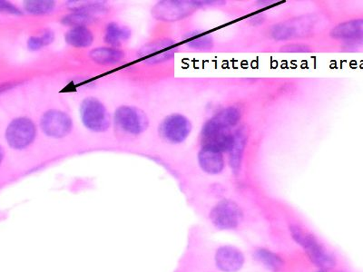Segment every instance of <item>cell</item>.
<instances>
[{
    "label": "cell",
    "mask_w": 363,
    "mask_h": 272,
    "mask_svg": "<svg viewBox=\"0 0 363 272\" xmlns=\"http://www.w3.org/2000/svg\"><path fill=\"white\" fill-rule=\"evenodd\" d=\"M290 232L294 242L303 249L316 267L325 271L336 267V258L314 234L299 225H292Z\"/></svg>",
    "instance_id": "obj_1"
},
{
    "label": "cell",
    "mask_w": 363,
    "mask_h": 272,
    "mask_svg": "<svg viewBox=\"0 0 363 272\" xmlns=\"http://www.w3.org/2000/svg\"><path fill=\"white\" fill-rule=\"evenodd\" d=\"M242 117L241 110L236 106H228L217 113L204 124L202 130L204 144L219 136L232 132Z\"/></svg>",
    "instance_id": "obj_2"
},
{
    "label": "cell",
    "mask_w": 363,
    "mask_h": 272,
    "mask_svg": "<svg viewBox=\"0 0 363 272\" xmlns=\"http://www.w3.org/2000/svg\"><path fill=\"white\" fill-rule=\"evenodd\" d=\"M209 219L218 231H234L243 222V212L234 201L222 200L212 207Z\"/></svg>",
    "instance_id": "obj_3"
},
{
    "label": "cell",
    "mask_w": 363,
    "mask_h": 272,
    "mask_svg": "<svg viewBox=\"0 0 363 272\" xmlns=\"http://www.w3.org/2000/svg\"><path fill=\"white\" fill-rule=\"evenodd\" d=\"M80 115L84 126L93 132H106L111 124L106 106L95 98H89L82 102Z\"/></svg>",
    "instance_id": "obj_4"
},
{
    "label": "cell",
    "mask_w": 363,
    "mask_h": 272,
    "mask_svg": "<svg viewBox=\"0 0 363 272\" xmlns=\"http://www.w3.org/2000/svg\"><path fill=\"white\" fill-rule=\"evenodd\" d=\"M116 126L126 134L139 135L148 127V118L144 112L135 106L119 107L115 113Z\"/></svg>",
    "instance_id": "obj_5"
},
{
    "label": "cell",
    "mask_w": 363,
    "mask_h": 272,
    "mask_svg": "<svg viewBox=\"0 0 363 272\" xmlns=\"http://www.w3.org/2000/svg\"><path fill=\"white\" fill-rule=\"evenodd\" d=\"M36 126L30 119L16 118L8 126L6 138L10 147L22 150L32 144L36 137Z\"/></svg>",
    "instance_id": "obj_6"
},
{
    "label": "cell",
    "mask_w": 363,
    "mask_h": 272,
    "mask_svg": "<svg viewBox=\"0 0 363 272\" xmlns=\"http://www.w3.org/2000/svg\"><path fill=\"white\" fill-rule=\"evenodd\" d=\"M191 131V122L179 113L167 116L159 126V134L170 144L183 143Z\"/></svg>",
    "instance_id": "obj_7"
},
{
    "label": "cell",
    "mask_w": 363,
    "mask_h": 272,
    "mask_svg": "<svg viewBox=\"0 0 363 272\" xmlns=\"http://www.w3.org/2000/svg\"><path fill=\"white\" fill-rule=\"evenodd\" d=\"M41 126L45 135L53 138H63L72 130V120L67 113L50 110L41 117Z\"/></svg>",
    "instance_id": "obj_8"
},
{
    "label": "cell",
    "mask_w": 363,
    "mask_h": 272,
    "mask_svg": "<svg viewBox=\"0 0 363 272\" xmlns=\"http://www.w3.org/2000/svg\"><path fill=\"white\" fill-rule=\"evenodd\" d=\"M215 267L222 272H238L245 264V256L234 245H222L217 249L214 256Z\"/></svg>",
    "instance_id": "obj_9"
},
{
    "label": "cell",
    "mask_w": 363,
    "mask_h": 272,
    "mask_svg": "<svg viewBox=\"0 0 363 272\" xmlns=\"http://www.w3.org/2000/svg\"><path fill=\"white\" fill-rule=\"evenodd\" d=\"M199 1H166L162 2L157 7L158 18L166 21H177L189 16L197 8L202 5Z\"/></svg>",
    "instance_id": "obj_10"
},
{
    "label": "cell",
    "mask_w": 363,
    "mask_h": 272,
    "mask_svg": "<svg viewBox=\"0 0 363 272\" xmlns=\"http://www.w3.org/2000/svg\"><path fill=\"white\" fill-rule=\"evenodd\" d=\"M198 161L201 169L206 174L215 175L219 174L226 167L223 152L217 147L204 144L198 154Z\"/></svg>",
    "instance_id": "obj_11"
},
{
    "label": "cell",
    "mask_w": 363,
    "mask_h": 272,
    "mask_svg": "<svg viewBox=\"0 0 363 272\" xmlns=\"http://www.w3.org/2000/svg\"><path fill=\"white\" fill-rule=\"evenodd\" d=\"M311 25H313L308 19H294V21L283 23L274 27L272 36L280 41L305 36L310 32Z\"/></svg>",
    "instance_id": "obj_12"
},
{
    "label": "cell",
    "mask_w": 363,
    "mask_h": 272,
    "mask_svg": "<svg viewBox=\"0 0 363 272\" xmlns=\"http://www.w3.org/2000/svg\"><path fill=\"white\" fill-rule=\"evenodd\" d=\"M246 143H248V138L243 130L239 129L235 131L234 144L228 152L230 166L234 174H239L241 171Z\"/></svg>",
    "instance_id": "obj_13"
},
{
    "label": "cell",
    "mask_w": 363,
    "mask_h": 272,
    "mask_svg": "<svg viewBox=\"0 0 363 272\" xmlns=\"http://www.w3.org/2000/svg\"><path fill=\"white\" fill-rule=\"evenodd\" d=\"M362 19L342 23L331 30V36L342 41H361L362 38Z\"/></svg>",
    "instance_id": "obj_14"
},
{
    "label": "cell",
    "mask_w": 363,
    "mask_h": 272,
    "mask_svg": "<svg viewBox=\"0 0 363 272\" xmlns=\"http://www.w3.org/2000/svg\"><path fill=\"white\" fill-rule=\"evenodd\" d=\"M254 259L272 272H280L285 268V262L276 252L266 248H258L254 252Z\"/></svg>",
    "instance_id": "obj_15"
},
{
    "label": "cell",
    "mask_w": 363,
    "mask_h": 272,
    "mask_svg": "<svg viewBox=\"0 0 363 272\" xmlns=\"http://www.w3.org/2000/svg\"><path fill=\"white\" fill-rule=\"evenodd\" d=\"M91 59L100 65L118 64L124 58L123 51L113 47H98L89 53Z\"/></svg>",
    "instance_id": "obj_16"
},
{
    "label": "cell",
    "mask_w": 363,
    "mask_h": 272,
    "mask_svg": "<svg viewBox=\"0 0 363 272\" xmlns=\"http://www.w3.org/2000/svg\"><path fill=\"white\" fill-rule=\"evenodd\" d=\"M66 41L74 47H89L93 44L94 36L87 27H74L67 31Z\"/></svg>",
    "instance_id": "obj_17"
},
{
    "label": "cell",
    "mask_w": 363,
    "mask_h": 272,
    "mask_svg": "<svg viewBox=\"0 0 363 272\" xmlns=\"http://www.w3.org/2000/svg\"><path fill=\"white\" fill-rule=\"evenodd\" d=\"M130 38V30L127 27H121L116 23H110L106 28L104 33V41L106 43L118 47L123 42L126 41Z\"/></svg>",
    "instance_id": "obj_18"
},
{
    "label": "cell",
    "mask_w": 363,
    "mask_h": 272,
    "mask_svg": "<svg viewBox=\"0 0 363 272\" xmlns=\"http://www.w3.org/2000/svg\"><path fill=\"white\" fill-rule=\"evenodd\" d=\"M25 10L34 15L51 13L56 7L54 1H27L25 2Z\"/></svg>",
    "instance_id": "obj_19"
},
{
    "label": "cell",
    "mask_w": 363,
    "mask_h": 272,
    "mask_svg": "<svg viewBox=\"0 0 363 272\" xmlns=\"http://www.w3.org/2000/svg\"><path fill=\"white\" fill-rule=\"evenodd\" d=\"M55 39V35L51 30H45L41 35L32 36L28 39V47L30 50L36 51L50 45Z\"/></svg>",
    "instance_id": "obj_20"
},
{
    "label": "cell",
    "mask_w": 363,
    "mask_h": 272,
    "mask_svg": "<svg viewBox=\"0 0 363 272\" xmlns=\"http://www.w3.org/2000/svg\"><path fill=\"white\" fill-rule=\"evenodd\" d=\"M93 16L90 14L85 12L71 13L69 15L65 16L62 23L67 25H75V27H85V25L89 24L93 21Z\"/></svg>",
    "instance_id": "obj_21"
},
{
    "label": "cell",
    "mask_w": 363,
    "mask_h": 272,
    "mask_svg": "<svg viewBox=\"0 0 363 272\" xmlns=\"http://www.w3.org/2000/svg\"><path fill=\"white\" fill-rule=\"evenodd\" d=\"M188 45L197 49H204V48H210L212 47V39L210 36H197L190 39Z\"/></svg>",
    "instance_id": "obj_22"
},
{
    "label": "cell",
    "mask_w": 363,
    "mask_h": 272,
    "mask_svg": "<svg viewBox=\"0 0 363 272\" xmlns=\"http://www.w3.org/2000/svg\"><path fill=\"white\" fill-rule=\"evenodd\" d=\"M0 13L14 14V15H21V10L10 2L0 1Z\"/></svg>",
    "instance_id": "obj_23"
},
{
    "label": "cell",
    "mask_w": 363,
    "mask_h": 272,
    "mask_svg": "<svg viewBox=\"0 0 363 272\" xmlns=\"http://www.w3.org/2000/svg\"><path fill=\"white\" fill-rule=\"evenodd\" d=\"M285 47L283 51H285V52H308L309 51L305 45H293Z\"/></svg>",
    "instance_id": "obj_24"
},
{
    "label": "cell",
    "mask_w": 363,
    "mask_h": 272,
    "mask_svg": "<svg viewBox=\"0 0 363 272\" xmlns=\"http://www.w3.org/2000/svg\"><path fill=\"white\" fill-rule=\"evenodd\" d=\"M3 158H4V151H3L2 147L0 146V163H1Z\"/></svg>",
    "instance_id": "obj_25"
},
{
    "label": "cell",
    "mask_w": 363,
    "mask_h": 272,
    "mask_svg": "<svg viewBox=\"0 0 363 272\" xmlns=\"http://www.w3.org/2000/svg\"><path fill=\"white\" fill-rule=\"evenodd\" d=\"M316 272H327V271H326L325 270H320V271H318Z\"/></svg>",
    "instance_id": "obj_26"
}]
</instances>
